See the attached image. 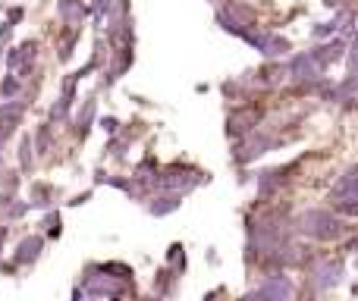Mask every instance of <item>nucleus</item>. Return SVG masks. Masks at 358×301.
<instances>
[{
    "label": "nucleus",
    "mask_w": 358,
    "mask_h": 301,
    "mask_svg": "<svg viewBox=\"0 0 358 301\" xmlns=\"http://www.w3.org/2000/svg\"><path fill=\"white\" fill-rule=\"evenodd\" d=\"M340 226H343V223L336 220L330 210L311 207V210H305V214L299 216V233L311 235V239H321V242L336 239V235H340Z\"/></svg>",
    "instance_id": "f257e3e1"
},
{
    "label": "nucleus",
    "mask_w": 358,
    "mask_h": 301,
    "mask_svg": "<svg viewBox=\"0 0 358 301\" xmlns=\"http://www.w3.org/2000/svg\"><path fill=\"white\" fill-rule=\"evenodd\" d=\"M239 38H245V41L258 50V54L267 57V60L289 54V41H286V38H280V35H271V31H264V29H248V25H245V29L239 31Z\"/></svg>",
    "instance_id": "f03ea898"
},
{
    "label": "nucleus",
    "mask_w": 358,
    "mask_h": 301,
    "mask_svg": "<svg viewBox=\"0 0 358 301\" xmlns=\"http://www.w3.org/2000/svg\"><path fill=\"white\" fill-rule=\"evenodd\" d=\"M286 73H289L292 79H299V82H321V75L327 73V66L315 57V50H308V54L292 57L289 66H286Z\"/></svg>",
    "instance_id": "7ed1b4c3"
},
{
    "label": "nucleus",
    "mask_w": 358,
    "mask_h": 301,
    "mask_svg": "<svg viewBox=\"0 0 358 301\" xmlns=\"http://www.w3.org/2000/svg\"><path fill=\"white\" fill-rule=\"evenodd\" d=\"M252 295L283 301V298H292V295H296V286H292V279L283 277V273H271V277H264V283H261L258 289L252 292Z\"/></svg>",
    "instance_id": "20e7f679"
},
{
    "label": "nucleus",
    "mask_w": 358,
    "mask_h": 301,
    "mask_svg": "<svg viewBox=\"0 0 358 301\" xmlns=\"http://www.w3.org/2000/svg\"><path fill=\"white\" fill-rule=\"evenodd\" d=\"M330 201H340L346 214H355V166H349V170L336 179L334 191H330Z\"/></svg>",
    "instance_id": "39448f33"
},
{
    "label": "nucleus",
    "mask_w": 358,
    "mask_h": 301,
    "mask_svg": "<svg viewBox=\"0 0 358 301\" xmlns=\"http://www.w3.org/2000/svg\"><path fill=\"white\" fill-rule=\"evenodd\" d=\"M273 148H277V138H273V135H267V132H252V135H248V142L239 148V154H236V160H239V163H248V160L261 157V154H267Z\"/></svg>",
    "instance_id": "423d86ee"
},
{
    "label": "nucleus",
    "mask_w": 358,
    "mask_h": 301,
    "mask_svg": "<svg viewBox=\"0 0 358 301\" xmlns=\"http://www.w3.org/2000/svg\"><path fill=\"white\" fill-rule=\"evenodd\" d=\"M315 283H317V289L321 292H327V289H334L336 283H340V277H343V264L340 260H324V264H317L315 267Z\"/></svg>",
    "instance_id": "0eeeda50"
},
{
    "label": "nucleus",
    "mask_w": 358,
    "mask_h": 301,
    "mask_svg": "<svg viewBox=\"0 0 358 301\" xmlns=\"http://www.w3.org/2000/svg\"><path fill=\"white\" fill-rule=\"evenodd\" d=\"M41 248H44V239H41V235H29V239H22V245L16 248V267L35 264V260L41 258Z\"/></svg>",
    "instance_id": "6e6552de"
},
{
    "label": "nucleus",
    "mask_w": 358,
    "mask_h": 301,
    "mask_svg": "<svg viewBox=\"0 0 358 301\" xmlns=\"http://www.w3.org/2000/svg\"><path fill=\"white\" fill-rule=\"evenodd\" d=\"M255 126H258V113H255V110H245V113H239V110H236L233 113V117H229V138H242V135H248V132H252L255 129Z\"/></svg>",
    "instance_id": "1a4fd4ad"
},
{
    "label": "nucleus",
    "mask_w": 358,
    "mask_h": 301,
    "mask_svg": "<svg viewBox=\"0 0 358 301\" xmlns=\"http://www.w3.org/2000/svg\"><path fill=\"white\" fill-rule=\"evenodd\" d=\"M179 204H182V195H179V191H167V195H161V198H151V201H148V214L167 216V214H173Z\"/></svg>",
    "instance_id": "9d476101"
},
{
    "label": "nucleus",
    "mask_w": 358,
    "mask_h": 301,
    "mask_svg": "<svg viewBox=\"0 0 358 301\" xmlns=\"http://www.w3.org/2000/svg\"><path fill=\"white\" fill-rule=\"evenodd\" d=\"M57 13H60V19L66 25H79L82 22V16H85V3H82V0H60V3H57Z\"/></svg>",
    "instance_id": "9b49d317"
},
{
    "label": "nucleus",
    "mask_w": 358,
    "mask_h": 301,
    "mask_svg": "<svg viewBox=\"0 0 358 301\" xmlns=\"http://www.w3.org/2000/svg\"><path fill=\"white\" fill-rule=\"evenodd\" d=\"M343 50H346V41H343V38H334V41H327L324 47H315V57L324 63V66H330V63H336L343 57Z\"/></svg>",
    "instance_id": "f8f14e48"
},
{
    "label": "nucleus",
    "mask_w": 358,
    "mask_h": 301,
    "mask_svg": "<svg viewBox=\"0 0 358 301\" xmlns=\"http://www.w3.org/2000/svg\"><path fill=\"white\" fill-rule=\"evenodd\" d=\"M29 57H35V41H25L19 47H13L6 54V69H19L22 63H29Z\"/></svg>",
    "instance_id": "ddd939ff"
},
{
    "label": "nucleus",
    "mask_w": 358,
    "mask_h": 301,
    "mask_svg": "<svg viewBox=\"0 0 358 301\" xmlns=\"http://www.w3.org/2000/svg\"><path fill=\"white\" fill-rule=\"evenodd\" d=\"M31 195H35V198L29 201V207H48L50 198H54V191H50V185L38 182V185H31Z\"/></svg>",
    "instance_id": "4468645a"
},
{
    "label": "nucleus",
    "mask_w": 358,
    "mask_h": 301,
    "mask_svg": "<svg viewBox=\"0 0 358 301\" xmlns=\"http://www.w3.org/2000/svg\"><path fill=\"white\" fill-rule=\"evenodd\" d=\"M94 107H98V104H94V101H85V110L79 113V135H82V138H85V135H88V129H92Z\"/></svg>",
    "instance_id": "2eb2a0df"
},
{
    "label": "nucleus",
    "mask_w": 358,
    "mask_h": 301,
    "mask_svg": "<svg viewBox=\"0 0 358 301\" xmlns=\"http://www.w3.org/2000/svg\"><path fill=\"white\" fill-rule=\"evenodd\" d=\"M167 260H170V267H173L176 273H182V270H185V248H182V245H170Z\"/></svg>",
    "instance_id": "dca6fc26"
},
{
    "label": "nucleus",
    "mask_w": 358,
    "mask_h": 301,
    "mask_svg": "<svg viewBox=\"0 0 358 301\" xmlns=\"http://www.w3.org/2000/svg\"><path fill=\"white\" fill-rule=\"evenodd\" d=\"M340 31V19H334V22H321V25H315L311 29V35L315 38H327V35H336Z\"/></svg>",
    "instance_id": "f3484780"
},
{
    "label": "nucleus",
    "mask_w": 358,
    "mask_h": 301,
    "mask_svg": "<svg viewBox=\"0 0 358 301\" xmlns=\"http://www.w3.org/2000/svg\"><path fill=\"white\" fill-rule=\"evenodd\" d=\"M0 91H3V98H16V91H19V79H16V75H3Z\"/></svg>",
    "instance_id": "a211bd4d"
},
{
    "label": "nucleus",
    "mask_w": 358,
    "mask_h": 301,
    "mask_svg": "<svg viewBox=\"0 0 358 301\" xmlns=\"http://www.w3.org/2000/svg\"><path fill=\"white\" fill-rule=\"evenodd\" d=\"M48 235H50V239H57V235H60V216H57V214L48 216Z\"/></svg>",
    "instance_id": "6ab92c4d"
},
{
    "label": "nucleus",
    "mask_w": 358,
    "mask_h": 301,
    "mask_svg": "<svg viewBox=\"0 0 358 301\" xmlns=\"http://www.w3.org/2000/svg\"><path fill=\"white\" fill-rule=\"evenodd\" d=\"M31 138H22V170H29L31 166Z\"/></svg>",
    "instance_id": "aec40b11"
},
{
    "label": "nucleus",
    "mask_w": 358,
    "mask_h": 301,
    "mask_svg": "<svg viewBox=\"0 0 358 301\" xmlns=\"http://www.w3.org/2000/svg\"><path fill=\"white\" fill-rule=\"evenodd\" d=\"M48 145H50L48 126H41V129H38V148H41V154H48Z\"/></svg>",
    "instance_id": "412c9836"
},
{
    "label": "nucleus",
    "mask_w": 358,
    "mask_h": 301,
    "mask_svg": "<svg viewBox=\"0 0 358 301\" xmlns=\"http://www.w3.org/2000/svg\"><path fill=\"white\" fill-rule=\"evenodd\" d=\"M101 129L104 132H110V135H117V129H120V123L113 117H107V119H101Z\"/></svg>",
    "instance_id": "4be33fe9"
},
{
    "label": "nucleus",
    "mask_w": 358,
    "mask_h": 301,
    "mask_svg": "<svg viewBox=\"0 0 358 301\" xmlns=\"http://www.w3.org/2000/svg\"><path fill=\"white\" fill-rule=\"evenodd\" d=\"M6 233H10V229H6V226H0V245H3V239H6Z\"/></svg>",
    "instance_id": "5701e85b"
}]
</instances>
